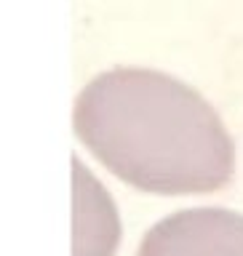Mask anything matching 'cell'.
Returning <instances> with one entry per match:
<instances>
[{"instance_id":"cell-1","label":"cell","mask_w":243,"mask_h":256,"mask_svg":"<svg viewBox=\"0 0 243 256\" xmlns=\"http://www.w3.org/2000/svg\"><path fill=\"white\" fill-rule=\"evenodd\" d=\"M72 128L107 171L152 195H206L224 187L235 168L216 110L160 70L99 72L78 94Z\"/></svg>"},{"instance_id":"cell-2","label":"cell","mask_w":243,"mask_h":256,"mask_svg":"<svg viewBox=\"0 0 243 256\" xmlns=\"http://www.w3.org/2000/svg\"><path fill=\"white\" fill-rule=\"evenodd\" d=\"M136 256H243V214L219 206L176 211L147 230Z\"/></svg>"},{"instance_id":"cell-3","label":"cell","mask_w":243,"mask_h":256,"mask_svg":"<svg viewBox=\"0 0 243 256\" xmlns=\"http://www.w3.org/2000/svg\"><path fill=\"white\" fill-rule=\"evenodd\" d=\"M120 219L102 182L72 158V256H115Z\"/></svg>"}]
</instances>
